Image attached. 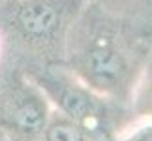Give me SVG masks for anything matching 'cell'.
Instances as JSON below:
<instances>
[{
  "instance_id": "6da1fadb",
  "label": "cell",
  "mask_w": 152,
  "mask_h": 141,
  "mask_svg": "<svg viewBox=\"0 0 152 141\" xmlns=\"http://www.w3.org/2000/svg\"><path fill=\"white\" fill-rule=\"evenodd\" d=\"M147 60L137 23L85 2L64 51L69 73L105 98L128 102Z\"/></svg>"
},
{
  "instance_id": "7a4b0ae2",
  "label": "cell",
  "mask_w": 152,
  "mask_h": 141,
  "mask_svg": "<svg viewBox=\"0 0 152 141\" xmlns=\"http://www.w3.org/2000/svg\"><path fill=\"white\" fill-rule=\"evenodd\" d=\"M86 0H4L0 21L4 30L34 58L62 64L68 34Z\"/></svg>"
},
{
  "instance_id": "3957f363",
  "label": "cell",
  "mask_w": 152,
  "mask_h": 141,
  "mask_svg": "<svg viewBox=\"0 0 152 141\" xmlns=\"http://www.w3.org/2000/svg\"><path fill=\"white\" fill-rule=\"evenodd\" d=\"M34 83L42 89L49 102L56 105L58 113L92 132L113 137L116 113L111 107L109 98L81 83L64 64L45 66L34 75Z\"/></svg>"
},
{
  "instance_id": "277c9868",
  "label": "cell",
  "mask_w": 152,
  "mask_h": 141,
  "mask_svg": "<svg viewBox=\"0 0 152 141\" xmlns=\"http://www.w3.org/2000/svg\"><path fill=\"white\" fill-rule=\"evenodd\" d=\"M51 113V102L34 81L13 77L0 87V128L10 136L34 141Z\"/></svg>"
},
{
  "instance_id": "5b68a950",
  "label": "cell",
  "mask_w": 152,
  "mask_h": 141,
  "mask_svg": "<svg viewBox=\"0 0 152 141\" xmlns=\"http://www.w3.org/2000/svg\"><path fill=\"white\" fill-rule=\"evenodd\" d=\"M34 141H115L113 137L92 132L62 113H51L47 124Z\"/></svg>"
},
{
  "instance_id": "8992f818",
  "label": "cell",
  "mask_w": 152,
  "mask_h": 141,
  "mask_svg": "<svg viewBox=\"0 0 152 141\" xmlns=\"http://www.w3.org/2000/svg\"><path fill=\"white\" fill-rule=\"evenodd\" d=\"M86 2L137 25L152 23V0H86Z\"/></svg>"
},
{
  "instance_id": "52a82bcc",
  "label": "cell",
  "mask_w": 152,
  "mask_h": 141,
  "mask_svg": "<svg viewBox=\"0 0 152 141\" xmlns=\"http://www.w3.org/2000/svg\"><path fill=\"white\" fill-rule=\"evenodd\" d=\"M130 100L137 115L152 119V58H148L145 64Z\"/></svg>"
},
{
  "instance_id": "ba28073f",
  "label": "cell",
  "mask_w": 152,
  "mask_h": 141,
  "mask_svg": "<svg viewBox=\"0 0 152 141\" xmlns=\"http://www.w3.org/2000/svg\"><path fill=\"white\" fill-rule=\"evenodd\" d=\"M124 141H152V124H147L135 132H132Z\"/></svg>"
}]
</instances>
